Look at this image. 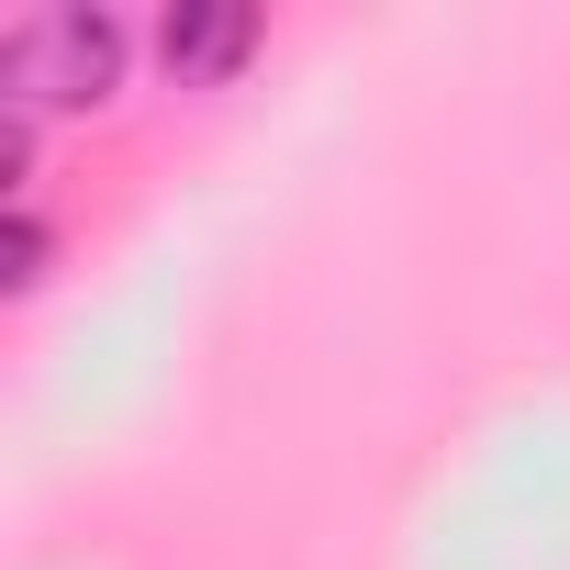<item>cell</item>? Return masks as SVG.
<instances>
[{
	"instance_id": "cell-1",
	"label": "cell",
	"mask_w": 570,
	"mask_h": 570,
	"mask_svg": "<svg viewBox=\"0 0 570 570\" xmlns=\"http://www.w3.org/2000/svg\"><path fill=\"white\" fill-rule=\"evenodd\" d=\"M124 23L112 12H90V0H57V12H23L12 35H0V90H12V112L23 124H46V112H101L112 90H124Z\"/></svg>"
},
{
	"instance_id": "cell-2",
	"label": "cell",
	"mask_w": 570,
	"mask_h": 570,
	"mask_svg": "<svg viewBox=\"0 0 570 570\" xmlns=\"http://www.w3.org/2000/svg\"><path fill=\"white\" fill-rule=\"evenodd\" d=\"M257 12H246V0H179V12L157 23V57H168V79L179 90H213V79H235L246 57H257Z\"/></svg>"
},
{
	"instance_id": "cell-3",
	"label": "cell",
	"mask_w": 570,
	"mask_h": 570,
	"mask_svg": "<svg viewBox=\"0 0 570 570\" xmlns=\"http://www.w3.org/2000/svg\"><path fill=\"white\" fill-rule=\"evenodd\" d=\"M46 257H57V235H46V224L12 202V292H35V279H46Z\"/></svg>"
}]
</instances>
